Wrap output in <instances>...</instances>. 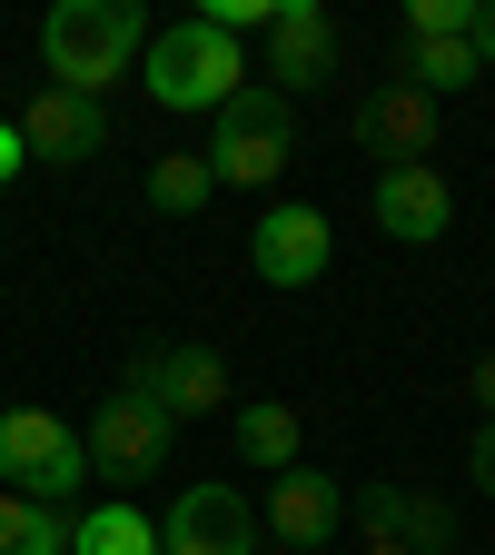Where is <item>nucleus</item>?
Instances as JSON below:
<instances>
[{
    "instance_id": "obj_1",
    "label": "nucleus",
    "mask_w": 495,
    "mask_h": 555,
    "mask_svg": "<svg viewBox=\"0 0 495 555\" xmlns=\"http://www.w3.org/2000/svg\"><path fill=\"white\" fill-rule=\"evenodd\" d=\"M149 21L139 0H60L40 21V60H50V90H80V100H109V80H129L149 60Z\"/></svg>"
},
{
    "instance_id": "obj_2",
    "label": "nucleus",
    "mask_w": 495,
    "mask_h": 555,
    "mask_svg": "<svg viewBox=\"0 0 495 555\" xmlns=\"http://www.w3.org/2000/svg\"><path fill=\"white\" fill-rule=\"evenodd\" d=\"M139 90H149L159 109H208V119H219L248 90V50L229 30H208V21H169L149 40V60H139Z\"/></svg>"
},
{
    "instance_id": "obj_3",
    "label": "nucleus",
    "mask_w": 495,
    "mask_h": 555,
    "mask_svg": "<svg viewBox=\"0 0 495 555\" xmlns=\"http://www.w3.org/2000/svg\"><path fill=\"white\" fill-rule=\"evenodd\" d=\"M208 169H219V189H268V179H288V159H298V109L277 100L268 80H248L219 119H208V150H198Z\"/></svg>"
},
{
    "instance_id": "obj_4",
    "label": "nucleus",
    "mask_w": 495,
    "mask_h": 555,
    "mask_svg": "<svg viewBox=\"0 0 495 555\" xmlns=\"http://www.w3.org/2000/svg\"><path fill=\"white\" fill-rule=\"evenodd\" d=\"M0 476H11L21 496H40V506H69L90 486V447H80V427H60L50 406H0Z\"/></svg>"
},
{
    "instance_id": "obj_5",
    "label": "nucleus",
    "mask_w": 495,
    "mask_h": 555,
    "mask_svg": "<svg viewBox=\"0 0 495 555\" xmlns=\"http://www.w3.org/2000/svg\"><path fill=\"white\" fill-rule=\"evenodd\" d=\"M119 387L149 397L169 427H188V416H219L229 406V358H219V347H198V337H169V347H139Z\"/></svg>"
},
{
    "instance_id": "obj_6",
    "label": "nucleus",
    "mask_w": 495,
    "mask_h": 555,
    "mask_svg": "<svg viewBox=\"0 0 495 555\" xmlns=\"http://www.w3.org/2000/svg\"><path fill=\"white\" fill-rule=\"evenodd\" d=\"M80 447H90V476H109V486H139V476H159L169 466V447H179V427L149 406V397H100L90 406V427H80Z\"/></svg>"
},
{
    "instance_id": "obj_7",
    "label": "nucleus",
    "mask_w": 495,
    "mask_h": 555,
    "mask_svg": "<svg viewBox=\"0 0 495 555\" xmlns=\"http://www.w3.org/2000/svg\"><path fill=\"white\" fill-rule=\"evenodd\" d=\"M327 258H337V229L317 219V208H298V198L258 208V229H248V268H258V288H317Z\"/></svg>"
},
{
    "instance_id": "obj_8",
    "label": "nucleus",
    "mask_w": 495,
    "mask_h": 555,
    "mask_svg": "<svg viewBox=\"0 0 495 555\" xmlns=\"http://www.w3.org/2000/svg\"><path fill=\"white\" fill-rule=\"evenodd\" d=\"M268 90L277 100H298L317 80H337V11L327 0H277V21H268Z\"/></svg>"
},
{
    "instance_id": "obj_9",
    "label": "nucleus",
    "mask_w": 495,
    "mask_h": 555,
    "mask_svg": "<svg viewBox=\"0 0 495 555\" xmlns=\"http://www.w3.org/2000/svg\"><path fill=\"white\" fill-rule=\"evenodd\" d=\"M159 555H258V516L238 486H179V506L159 516Z\"/></svg>"
},
{
    "instance_id": "obj_10",
    "label": "nucleus",
    "mask_w": 495,
    "mask_h": 555,
    "mask_svg": "<svg viewBox=\"0 0 495 555\" xmlns=\"http://www.w3.org/2000/svg\"><path fill=\"white\" fill-rule=\"evenodd\" d=\"M21 150H30L40 169H80V159H100V150H109V100L30 90V109H21Z\"/></svg>"
},
{
    "instance_id": "obj_11",
    "label": "nucleus",
    "mask_w": 495,
    "mask_h": 555,
    "mask_svg": "<svg viewBox=\"0 0 495 555\" xmlns=\"http://www.w3.org/2000/svg\"><path fill=\"white\" fill-rule=\"evenodd\" d=\"M357 150H367L377 169H416V159L437 150V100L416 90V80L367 90V100H357Z\"/></svg>"
},
{
    "instance_id": "obj_12",
    "label": "nucleus",
    "mask_w": 495,
    "mask_h": 555,
    "mask_svg": "<svg viewBox=\"0 0 495 555\" xmlns=\"http://www.w3.org/2000/svg\"><path fill=\"white\" fill-rule=\"evenodd\" d=\"M347 506H357V526L377 535V545H406V555H446L456 545V506L446 496H427V486H357V496H347Z\"/></svg>"
},
{
    "instance_id": "obj_13",
    "label": "nucleus",
    "mask_w": 495,
    "mask_h": 555,
    "mask_svg": "<svg viewBox=\"0 0 495 555\" xmlns=\"http://www.w3.org/2000/svg\"><path fill=\"white\" fill-rule=\"evenodd\" d=\"M377 229L387 238H406V248H437L446 229H456V189L416 159V169H377Z\"/></svg>"
},
{
    "instance_id": "obj_14",
    "label": "nucleus",
    "mask_w": 495,
    "mask_h": 555,
    "mask_svg": "<svg viewBox=\"0 0 495 555\" xmlns=\"http://www.w3.org/2000/svg\"><path fill=\"white\" fill-rule=\"evenodd\" d=\"M337 516H347V496H337V476H317V466H288L268 486V535L298 545V555L337 545Z\"/></svg>"
},
{
    "instance_id": "obj_15",
    "label": "nucleus",
    "mask_w": 495,
    "mask_h": 555,
    "mask_svg": "<svg viewBox=\"0 0 495 555\" xmlns=\"http://www.w3.org/2000/svg\"><path fill=\"white\" fill-rule=\"evenodd\" d=\"M229 437H238V456H248L258 476H288L298 447H308V416H298L288 397H248V406L229 416Z\"/></svg>"
},
{
    "instance_id": "obj_16",
    "label": "nucleus",
    "mask_w": 495,
    "mask_h": 555,
    "mask_svg": "<svg viewBox=\"0 0 495 555\" xmlns=\"http://www.w3.org/2000/svg\"><path fill=\"white\" fill-rule=\"evenodd\" d=\"M0 555H69V516L21 496V486H0Z\"/></svg>"
},
{
    "instance_id": "obj_17",
    "label": "nucleus",
    "mask_w": 495,
    "mask_h": 555,
    "mask_svg": "<svg viewBox=\"0 0 495 555\" xmlns=\"http://www.w3.org/2000/svg\"><path fill=\"white\" fill-rule=\"evenodd\" d=\"M69 555H159V526L139 506H90L80 526H69Z\"/></svg>"
},
{
    "instance_id": "obj_18",
    "label": "nucleus",
    "mask_w": 495,
    "mask_h": 555,
    "mask_svg": "<svg viewBox=\"0 0 495 555\" xmlns=\"http://www.w3.org/2000/svg\"><path fill=\"white\" fill-rule=\"evenodd\" d=\"M406 80L427 90V100H446V90H476L485 80V60H476V40H416L406 50Z\"/></svg>"
},
{
    "instance_id": "obj_19",
    "label": "nucleus",
    "mask_w": 495,
    "mask_h": 555,
    "mask_svg": "<svg viewBox=\"0 0 495 555\" xmlns=\"http://www.w3.org/2000/svg\"><path fill=\"white\" fill-rule=\"evenodd\" d=\"M208 198H219V169H208L198 150H179V159L149 169V208H159V219H188V208H208Z\"/></svg>"
},
{
    "instance_id": "obj_20",
    "label": "nucleus",
    "mask_w": 495,
    "mask_h": 555,
    "mask_svg": "<svg viewBox=\"0 0 495 555\" xmlns=\"http://www.w3.org/2000/svg\"><path fill=\"white\" fill-rule=\"evenodd\" d=\"M476 11L485 0H406V50L416 40H476Z\"/></svg>"
},
{
    "instance_id": "obj_21",
    "label": "nucleus",
    "mask_w": 495,
    "mask_h": 555,
    "mask_svg": "<svg viewBox=\"0 0 495 555\" xmlns=\"http://www.w3.org/2000/svg\"><path fill=\"white\" fill-rule=\"evenodd\" d=\"M466 476L495 496V416H476V437H466Z\"/></svg>"
},
{
    "instance_id": "obj_22",
    "label": "nucleus",
    "mask_w": 495,
    "mask_h": 555,
    "mask_svg": "<svg viewBox=\"0 0 495 555\" xmlns=\"http://www.w3.org/2000/svg\"><path fill=\"white\" fill-rule=\"evenodd\" d=\"M466 397H476V416H495V347H485V358L466 367Z\"/></svg>"
},
{
    "instance_id": "obj_23",
    "label": "nucleus",
    "mask_w": 495,
    "mask_h": 555,
    "mask_svg": "<svg viewBox=\"0 0 495 555\" xmlns=\"http://www.w3.org/2000/svg\"><path fill=\"white\" fill-rule=\"evenodd\" d=\"M21 159H30L21 150V119H0V179H21Z\"/></svg>"
},
{
    "instance_id": "obj_24",
    "label": "nucleus",
    "mask_w": 495,
    "mask_h": 555,
    "mask_svg": "<svg viewBox=\"0 0 495 555\" xmlns=\"http://www.w3.org/2000/svg\"><path fill=\"white\" fill-rule=\"evenodd\" d=\"M476 60H485V80H495V0L476 11Z\"/></svg>"
},
{
    "instance_id": "obj_25",
    "label": "nucleus",
    "mask_w": 495,
    "mask_h": 555,
    "mask_svg": "<svg viewBox=\"0 0 495 555\" xmlns=\"http://www.w3.org/2000/svg\"><path fill=\"white\" fill-rule=\"evenodd\" d=\"M357 555H406V545H377V535H367V545H357Z\"/></svg>"
}]
</instances>
